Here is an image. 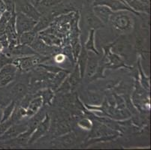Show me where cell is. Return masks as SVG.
<instances>
[{
	"mask_svg": "<svg viewBox=\"0 0 151 150\" xmlns=\"http://www.w3.org/2000/svg\"><path fill=\"white\" fill-rule=\"evenodd\" d=\"M17 71V67L12 63L0 68V89L7 87L13 83L16 79Z\"/></svg>",
	"mask_w": 151,
	"mask_h": 150,
	"instance_id": "8992f818",
	"label": "cell"
},
{
	"mask_svg": "<svg viewBox=\"0 0 151 150\" xmlns=\"http://www.w3.org/2000/svg\"><path fill=\"white\" fill-rule=\"evenodd\" d=\"M2 14L0 13V19H1V17H2Z\"/></svg>",
	"mask_w": 151,
	"mask_h": 150,
	"instance_id": "1f68e13d",
	"label": "cell"
},
{
	"mask_svg": "<svg viewBox=\"0 0 151 150\" xmlns=\"http://www.w3.org/2000/svg\"><path fill=\"white\" fill-rule=\"evenodd\" d=\"M28 128V123L27 122H16L11 126L2 135L0 136V140H8L15 138L17 136L26 131Z\"/></svg>",
	"mask_w": 151,
	"mask_h": 150,
	"instance_id": "30bf717a",
	"label": "cell"
},
{
	"mask_svg": "<svg viewBox=\"0 0 151 150\" xmlns=\"http://www.w3.org/2000/svg\"><path fill=\"white\" fill-rule=\"evenodd\" d=\"M17 4H18L17 11L24 14L35 21H38L42 16V14L39 11L37 10L36 7L32 5L29 0H20L19 3Z\"/></svg>",
	"mask_w": 151,
	"mask_h": 150,
	"instance_id": "9c48e42d",
	"label": "cell"
},
{
	"mask_svg": "<svg viewBox=\"0 0 151 150\" xmlns=\"http://www.w3.org/2000/svg\"><path fill=\"white\" fill-rule=\"evenodd\" d=\"M7 11V7L3 0H0V13L3 14Z\"/></svg>",
	"mask_w": 151,
	"mask_h": 150,
	"instance_id": "f1b7e54d",
	"label": "cell"
},
{
	"mask_svg": "<svg viewBox=\"0 0 151 150\" xmlns=\"http://www.w3.org/2000/svg\"><path fill=\"white\" fill-rule=\"evenodd\" d=\"M43 107V100L38 93L34 94L33 98L30 100L28 105L26 107L27 117L30 118L35 115Z\"/></svg>",
	"mask_w": 151,
	"mask_h": 150,
	"instance_id": "4fadbf2b",
	"label": "cell"
},
{
	"mask_svg": "<svg viewBox=\"0 0 151 150\" xmlns=\"http://www.w3.org/2000/svg\"><path fill=\"white\" fill-rule=\"evenodd\" d=\"M132 12L120 11L114 12L110 17L109 23L116 32L126 35L132 32L134 28V19Z\"/></svg>",
	"mask_w": 151,
	"mask_h": 150,
	"instance_id": "6da1fadb",
	"label": "cell"
},
{
	"mask_svg": "<svg viewBox=\"0 0 151 150\" xmlns=\"http://www.w3.org/2000/svg\"><path fill=\"white\" fill-rule=\"evenodd\" d=\"M16 106H17L16 103L14 101H11L8 105L5 106V108L2 110V116L0 122H3L5 121L8 120L12 116L15 108H16Z\"/></svg>",
	"mask_w": 151,
	"mask_h": 150,
	"instance_id": "d4e9b609",
	"label": "cell"
},
{
	"mask_svg": "<svg viewBox=\"0 0 151 150\" xmlns=\"http://www.w3.org/2000/svg\"><path fill=\"white\" fill-rule=\"evenodd\" d=\"M100 55L101 54H96L93 52L88 51V60H87L84 74V78L88 81L94 75L98 68L100 58H101Z\"/></svg>",
	"mask_w": 151,
	"mask_h": 150,
	"instance_id": "8fae6325",
	"label": "cell"
},
{
	"mask_svg": "<svg viewBox=\"0 0 151 150\" xmlns=\"http://www.w3.org/2000/svg\"><path fill=\"white\" fill-rule=\"evenodd\" d=\"M96 30L90 29L89 32V35L87 40L85 42L83 47H85V49L87 50V51H91L93 53H96V54H100L99 51L97 50L96 47V42H95V37H96Z\"/></svg>",
	"mask_w": 151,
	"mask_h": 150,
	"instance_id": "603a6c76",
	"label": "cell"
},
{
	"mask_svg": "<svg viewBox=\"0 0 151 150\" xmlns=\"http://www.w3.org/2000/svg\"><path fill=\"white\" fill-rule=\"evenodd\" d=\"M49 59L50 57L48 56H38L35 53V54L18 56L15 59H13L12 63L17 67L18 71L26 72V71L34 69L38 65L45 63V62Z\"/></svg>",
	"mask_w": 151,
	"mask_h": 150,
	"instance_id": "3957f363",
	"label": "cell"
},
{
	"mask_svg": "<svg viewBox=\"0 0 151 150\" xmlns=\"http://www.w3.org/2000/svg\"><path fill=\"white\" fill-rule=\"evenodd\" d=\"M55 142L57 143V146L65 147L73 146L78 142V137L75 132L70 131L65 134L58 136V137L57 138V141H55Z\"/></svg>",
	"mask_w": 151,
	"mask_h": 150,
	"instance_id": "9a60e30c",
	"label": "cell"
},
{
	"mask_svg": "<svg viewBox=\"0 0 151 150\" xmlns=\"http://www.w3.org/2000/svg\"><path fill=\"white\" fill-rule=\"evenodd\" d=\"M62 0H42L38 5L43 7V8H51V7L55 6V5H58ZM37 5V6H38ZM36 6V7H37Z\"/></svg>",
	"mask_w": 151,
	"mask_h": 150,
	"instance_id": "4316f807",
	"label": "cell"
},
{
	"mask_svg": "<svg viewBox=\"0 0 151 150\" xmlns=\"http://www.w3.org/2000/svg\"><path fill=\"white\" fill-rule=\"evenodd\" d=\"M129 7L138 13L150 14V6L141 0H123Z\"/></svg>",
	"mask_w": 151,
	"mask_h": 150,
	"instance_id": "e0dca14e",
	"label": "cell"
},
{
	"mask_svg": "<svg viewBox=\"0 0 151 150\" xmlns=\"http://www.w3.org/2000/svg\"><path fill=\"white\" fill-rule=\"evenodd\" d=\"M138 71L139 74V83L141 86H142L145 90L150 91V78L147 76L144 72V69L141 63V56H138Z\"/></svg>",
	"mask_w": 151,
	"mask_h": 150,
	"instance_id": "44dd1931",
	"label": "cell"
},
{
	"mask_svg": "<svg viewBox=\"0 0 151 150\" xmlns=\"http://www.w3.org/2000/svg\"><path fill=\"white\" fill-rule=\"evenodd\" d=\"M67 58L68 57L63 53H59L53 56V61L57 64H63V62H65Z\"/></svg>",
	"mask_w": 151,
	"mask_h": 150,
	"instance_id": "83f0119b",
	"label": "cell"
},
{
	"mask_svg": "<svg viewBox=\"0 0 151 150\" xmlns=\"http://www.w3.org/2000/svg\"><path fill=\"white\" fill-rule=\"evenodd\" d=\"M86 23L90 28V29H93L95 30H98L101 28H104L105 25L97 17L94 13L92 11H89L86 14Z\"/></svg>",
	"mask_w": 151,
	"mask_h": 150,
	"instance_id": "ac0fdd59",
	"label": "cell"
},
{
	"mask_svg": "<svg viewBox=\"0 0 151 150\" xmlns=\"http://www.w3.org/2000/svg\"><path fill=\"white\" fill-rule=\"evenodd\" d=\"M87 60H88V51L85 49L84 47L82 46L80 53H79L78 58H77V60H78L77 65H78L79 71H80V74L82 79L84 78L85 69H86Z\"/></svg>",
	"mask_w": 151,
	"mask_h": 150,
	"instance_id": "d6986e66",
	"label": "cell"
},
{
	"mask_svg": "<svg viewBox=\"0 0 151 150\" xmlns=\"http://www.w3.org/2000/svg\"><path fill=\"white\" fill-rule=\"evenodd\" d=\"M50 125H51V116L50 114L47 113L44 119L41 121L40 123L38 124L34 131L32 132V134L29 140L28 144L31 145V144H35L37 140L45 136L50 130Z\"/></svg>",
	"mask_w": 151,
	"mask_h": 150,
	"instance_id": "52a82bcc",
	"label": "cell"
},
{
	"mask_svg": "<svg viewBox=\"0 0 151 150\" xmlns=\"http://www.w3.org/2000/svg\"><path fill=\"white\" fill-rule=\"evenodd\" d=\"M78 127L85 131H90L93 126V122L91 119L88 117H83L78 120Z\"/></svg>",
	"mask_w": 151,
	"mask_h": 150,
	"instance_id": "484cf974",
	"label": "cell"
},
{
	"mask_svg": "<svg viewBox=\"0 0 151 150\" xmlns=\"http://www.w3.org/2000/svg\"><path fill=\"white\" fill-rule=\"evenodd\" d=\"M38 95L42 97L43 100L44 106H50L53 102L55 97V93L50 88H45L38 92Z\"/></svg>",
	"mask_w": 151,
	"mask_h": 150,
	"instance_id": "7402d4cb",
	"label": "cell"
},
{
	"mask_svg": "<svg viewBox=\"0 0 151 150\" xmlns=\"http://www.w3.org/2000/svg\"><path fill=\"white\" fill-rule=\"evenodd\" d=\"M37 21L32 20L24 14L17 11L16 13V18H15V29L17 32V38L23 33L32 31Z\"/></svg>",
	"mask_w": 151,
	"mask_h": 150,
	"instance_id": "5b68a950",
	"label": "cell"
},
{
	"mask_svg": "<svg viewBox=\"0 0 151 150\" xmlns=\"http://www.w3.org/2000/svg\"><path fill=\"white\" fill-rule=\"evenodd\" d=\"M100 60L105 65L106 69L116 70L120 68H127V69L132 68V66L126 64L121 56L112 52L111 43L105 45L103 47V54Z\"/></svg>",
	"mask_w": 151,
	"mask_h": 150,
	"instance_id": "7a4b0ae2",
	"label": "cell"
},
{
	"mask_svg": "<svg viewBox=\"0 0 151 150\" xmlns=\"http://www.w3.org/2000/svg\"><path fill=\"white\" fill-rule=\"evenodd\" d=\"M86 99L88 100V104L93 106H101L104 101V96L100 93L96 91L88 90L86 92Z\"/></svg>",
	"mask_w": 151,
	"mask_h": 150,
	"instance_id": "ffe728a7",
	"label": "cell"
},
{
	"mask_svg": "<svg viewBox=\"0 0 151 150\" xmlns=\"http://www.w3.org/2000/svg\"><path fill=\"white\" fill-rule=\"evenodd\" d=\"M2 109L0 107V121L2 119Z\"/></svg>",
	"mask_w": 151,
	"mask_h": 150,
	"instance_id": "4dcf8cb0",
	"label": "cell"
},
{
	"mask_svg": "<svg viewBox=\"0 0 151 150\" xmlns=\"http://www.w3.org/2000/svg\"><path fill=\"white\" fill-rule=\"evenodd\" d=\"M93 12L105 25L109 23L110 17L114 13L108 6L103 5H93Z\"/></svg>",
	"mask_w": 151,
	"mask_h": 150,
	"instance_id": "5bb4252c",
	"label": "cell"
},
{
	"mask_svg": "<svg viewBox=\"0 0 151 150\" xmlns=\"http://www.w3.org/2000/svg\"><path fill=\"white\" fill-rule=\"evenodd\" d=\"M82 78L81 76L80 71L78 68V65H76L72 72H70L68 75V80L71 86V92L73 93L80 85L81 82L82 81Z\"/></svg>",
	"mask_w": 151,
	"mask_h": 150,
	"instance_id": "2e32d148",
	"label": "cell"
},
{
	"mask_svg": "<svg viewBox=\"0 0 151 150\" xmlns=\"http://www.w3.org/2000/svg\"><path fill=\"white\" fill-rule=\"evenodd\" d=\"M134 47L132 44L129 42L127 40H122L121 38H119L111 43V50L114 53H116L121 56L125 62L132 56Z\"/></svg>",
	"mask_w": 151,
	"mask_h": 150,
	"instance_id": "277c9868",
	"label": "cell"
},
{
	"mask_svg": "<svg viewBox=\"0 0 151 150\" xmlns=\"http://www.w3.org/2000/svg\"><path fill=\"white\" fill-rule=\"evenodd\" d=\"M29 93V86L22 82H19L12 86L9 92V96L12 101L17 102H21L26 95Z\"/></svg>",
	"mask_w": 151,
	"mask_h": 150,
	"instance_id": "7c38bea8",
	"label": "cell"
},
{
	"mask_svg": "<svg viewBox=\"0 0 151 150\" xmlns=\"http://www.w3.org/2000/svg\"><path fill=\"white\" fill-rule=\"evenodd\" d=\"M106 5L113 12L120 11H128L132 12L134 15L138 17L142 14V13H138V12L134 11L130 7L127 5V4L124 1H120V0H94L93 5Z\"/></svg>",
	"mask_w": 151,
	"mask_h": 150,
	"instance_id": "ba28073f",
	"label": "cell"
},
{
	"mask_svg": "<svg viewBox=\"0 0 151 150\" xmlns=\"http://www.w3.org/2000/svg\"><path fill=\"white\" fill-rule=\"evenodd\" d=\"M36 35L37 33H35L33 30L23 33L17 38L18 44H19L30 46L36 38Z\"/></svg>",
	"mask_w": 151,
	"mask_h": 150,
	"instance_id": "cb8c5ba5",
	"label": "cell"
},
{
	"mask_svg": "<svg viewBox=\"0 0 151 150\" xmlns=\"http://www.w3.org/2000/svg\"><path fill=\"white\" fill-rule=\"evenodd\" d=\"M41 1H42V0H29V2H31V3L32 4V5H35V7H36L37 5H38V3H39V2H40Z\"/></svg>",
	"mask_w": 151,
	"mask_h": 150,
	"instance_id": "f546056e",
	"label": "cell"
}]
</instances>
